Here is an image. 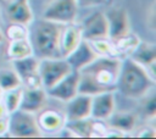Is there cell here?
Instances as JSON below:
<instances>
[{
  "label": "cell",
  "mask_w": 156,
  "mask_h": 139,
  "mask_svg": "<svg viewBox=\"0 0 156 139\" xmlns=\"http://www.w3.org/2000/svg\"><path fill=\"white\" fill-rule=\"evenodd\" d=\"M121 62L118 57L100 55L90 65L79 71V93L93 96L108 90L116 91V80Z\"/></svg>",
  "instance_id": "1"
},
{
  "label": "cell",
  "mask_w": 156,
  "mask_h": 139,
  "mask_svg": "<svg viewBox=\"0 0 156 139\" xmlns=\"http://www.w3.org/2000/svg\"><path fill=\"white\" fill-rule=\"evenodd\" d=\"M155 82V78L145 67L126 57L121 62L116 90L129 99H144L145 95H149L154 89Z\"/></svg>",
  "instance_id": "2"
},
{
  "label": "cell",
  "mask_w": 156,
  "mask_h": 139,
  "mask_svg": "<svg viewBox=\"0 0 156 139\" xmlns=\"http://www.w3.org/2000/svg\"><path fill=\"white\" fill-rule=\"evenodd\" d=\"M62 27L63 24L45 18L32 24L28 39L32 44L33 55L39 60L62 57L60 52V35Z\"/></svg>",
  "instance_id": "3"
},
{
  "label": "cell",
  "mask_w": 156,
  "mask_h": 139,
  "mask_svg": "<svg viewBox=\"0 0 156 139\" xmlns=\"http://www.w3.org/2000/svg\"><path fill=\"white\" fill-rule=\"evenodd\" d=\"M7 135L15 138H38L41 137L35 113L23 111L21 109L9 113Z\"/></svg>",
  "instance_id": "4"
},
{
  "label": "cell",
  "mask_w": 156,
  "mask_h": 139,
  "mask_svg": "<svg viewBox=\"0 0 156 139\" xmlns=\"http://www.w3.org/2000/svg\"><path fill=\"white\" fill-rule=\"evenodd\" d=\"M73 70L63 57L39 60V78L41 87L48 90Z\"/></svg>",
  "instance_id": "5"
},
{
  "label": "cell",
  "mask_w": 156,
  "mask_h": 139,
  "mask_svg": "<svg viewBox=\"0 0 156 139\" xmlns=\"http://www.w3.org/2000/svg\"><path fill=\"white\" fill-rule=\"evenodd\" d=\"M78 10L79 6L77 0H54L45 9L43 18L61 24L74 23L78 16Z\"/></svg>",
  "instance_id": "6"
},
{
  "label": "cell",
  "mask_w": 156,
  "mask_h": 139,
  "mask_svg": "<svg viewBox=\"0 0 156 139\" xmlns=\"http://www.w3.org/2000/svg\"><path fill=\"white\" fill-rule=\"evenodd\" d=\"M13 71L18 74L22 87L24 88H37L41 87L39 78V59L34 55L13 60Z\"/></svg>",
  "instance_id": "7"
},
{
  "label": "cell",
  "mask_w": 156,
  "mask_h": 139,
  "mask_svg": "<svg viewBox=\"0 0 156 139\" xmlns=\"http://www.w3.org/2000/svg\"><path fill=\"white\" fill-rule=\"evenodd\" d=\"M82 38L88 41L108 38V22L102 11H94L87 16L82 24Z\"/></svg>",
  "instance_id": "8"
},
{
  "label": "cell",
  "mask_w": 156,
  "mask_h": 139,
  "mask_svg": "<svg viewBox=\"0 0 156 139\" xmlns=\"http://www.w3.org/2000/svg\"><path fill=\"white\" fill-rule=\"evenodd\" d=\"M79 71H72L54 87L48 89V95L58 101L67 102L79 93Z\"/></svg>",
  "instance_id": "9"
},
{
  "label": "cell",
  "mask_w": 156,
  "mask_h": 139,
  "mask_svg": "<svg viewBox=\"0 0 156 139\" xmlns=\"http://www.w3.org/2000/svg\"><path fill=\"white\" fill-rule=\"evenodd\" d=\"M106 15L108 22V39L116 41L130 33V21L128 12L122 7L111 9Z\"/></svg>",
  "instance_id": "10"
},
{
  "label": "cell",
  "mask_w": 156,
  "mask_h": 139,
  "mask_svg": "<svg viewBox=\"0 0 156 139\" xmlns=\"http://www.w3.org/2000/svg\"><path fill=\"white\" fill-rule=\"evenodd\" d=\"M116 110L115 90L99 93L91 96V112L90 117L95 121H107Z\"/></svg>",
  "instance_id": "11"
},
{
  "label": "cell",
  "mask_w": 156,
  "mask_h": 139,
  "mask_svg": "<svg viewBox=\"0 0 156 139\" xmlns=\"http://www.w3.org/2000/svg\"><path fill=\"white\" fill-rule=\"evenodd\" d=\"M100 55L95 51V49L91 46V44L88 40H82L79 45L65 59L71 66L73 71H80L88 65H90L94 60H96Z\"/></svg>",
  "instance_id": "12"
},
{
  "label": "cell",
  "mask_w": 156,
  "mask_h": 139,
  "mask_svg": "<svg viewBox=\"0 0 156 139\" xmlns=\"http://www.w3.org/2000/svg\"><path fill=\"white\" fill-rule=\"evenodd\" d=\"M91 112V96L78 93L74 98L66 102L65 117L67 121H78L89 118Z\"/></svg>",
  "instance_id": "13"
},
{
  "label": "cell",
  "mask_w": 156,
  "mask_h": 139,
  "mask_svg": "<svg viewBox=\"0 0 156 139\" xmlns=\"http://www.w3.org/2000/svg\"><path fill=\"white\" fill-rule=\"evenodd\" d=\"M48 93L43 87L37 88H24L22 87V95L20 107L23 111L38 113L45 105Z\"/></svg>",
  "instance_id": "14"
},
{
  "label": "cell",
  "mask_w": 156,
  "mask_h": 139,
  "mask_svg": "<svg viewBox=\"0 0 156 139\" xmlns=\"http://www.w3.org/2000/svg\"><path fill=\"white\" fill-rule=\"evenodd\" d=\"M138 65L145 67L149 73L155 78V63H156V48L151 43L139 41L135 49L128 56Z\"/></svg>",
  "instance_id": "15"
},
{
  "label": "cell",
  "mask_w": 156,
  "mask_h": 139,
  "mask_svg": "<svg viewBox=\"0 0 156 139\" xmlns=\"http://www.w3.org/2000/svg\"><path fill=\"white\" fill-rule=\"evenodd\" d=\"M83 40L82 38V30L80 26L68 23L63 24L61 35H60V52L61 56L65 59L67 55H69Z\"/></svg>",
  "instance_id": "16"
},
{
  "label": "cell",
  "mask_w": 156,
  "mask_h": 139,
  "mask_svg": "<svg viewBox=\"0 0 156 139\" xmlns=\"http://www.w3.org/2000/svg\"><path fill=\"white\" fill-rule=\"evenodd\" d=\"M6 15L11 23L29 26L33 22V11L29 0H11L6 7Z\"/></svg>",
  "instance_id": "17"
},
{
  "label": "cell",
  "mask_w": 156,
  "mask_h": 139,
  "mask_svg": "<svg viewBox=\"0 0 156 139\" xmlns=\"http://www.w3.org/2000/svg\"><path fill=\"white\" fill-rule=\"evenodd\" d=\"M37 121L41 133H57L62 127L66 126L65 113H61L56 110L49 109L45 111H39Z\"/></svg>",
  "instance_id": "18"
},
{
  "label": "cell",
  "mask_w": 156,
  "mask_h": 139,
  "mask_svg": "<svg viewBox=\"0 0 156 139\" xmlns=\"http://www.w3.org/2000/svg\"><path fill=\"white\" fill-rule=\"evenodd\" d=\"M107 121L110 122L111 128L117 129L123 134H126L135 128L138 117L133 112H117V113L113 112Z\"/></svg>",
  "instance_id": "19"
},
{
  "label": "cell",
  "mask_w": 156,
  "mask_h": 139,
  "mask_svg": "<svg viewBox=\"0 0 156 139\" xmlns=\"http://www.w3.org/2000/svg\"><path fill=\"white\" fill-rule=\"evenodd\" d=\"M6 55L12 61L33 55V49H32V44L29 39L23 38V39L10 40V44L6 50Z\"/></svg>",
  "instance_id": "20"
},
{
  "label": "cell",
  "mask_w": 156,
  "mask_h": 139,
  "mask_svg": "<svg viewBox=\"0 0 156 139\" xmlns=\"http://www.w3.org/2000/svg\"><path fill=\"white\" fill-rule=\"evenodd\" d=\"M94 124H95V119H93L91 117L66 122V126L76 134V137H93Z\"/></svg>",
  "instance_id": "21"
},
{
  "label": "cell",
  "mask_w": 156,
  "mask_h": 139,
  "mask_svg": "<svg viewBox=\"0 0 156 139\" xmlns=\"http://www.w3.org/2000/svg\"><path fill=\"white\" fill-rule=\"evenodd\" d=\"M21 95H22V87L5 90L2 93L1 101H2L7 113H12L13 111L18 110L20 102H21Z\"/></svg>",
  "instance_id": "22"
},
{
  "label": "cell",
  "mask_w": 156,
  "mask_h": 139,
  "mask_svg": "<svg viewBox=\"0 0 156 139\" xmlns=\"http://www.w3.org/2000/svg\"><path fill=\"white\" fill-rule=\"evenodd\" d=\"M18 87H22V82L13 70H0V88L2 89V91Z\"/></svg>",
  "instance_id": "23"
},
{
  "label": "cell",
  "mask_w": 156,
  "mask_h": 139,
  "mask_svg": "<svg viewBox=\"0 0 156 139\" xmlns=\"http://www.w3.org/2000/svg\"><path fill=\"white\" fill-rule=\"evenodd\" d=\"M28 35H29V28L26 24L11 23V26L7 28V37L10 40L28 38Z\"/></svg>",
  "instance_id": "24"
},
{
  "label": "cell",
  "mask_w": 156,
  "mask_h": 139,
  "mask_svg": "<svg viewBox=\"0 0 156 139\" xmlns=\"http://www.w3.org/2000/svg\"><path fill=\"white\" fill-rule=\"evenodd\" d=\"M146 101L144 104V113L147 117H154L155 112H156V102H155V96L154 94L150 93V96L147 98V95H145Z\"/></svg>",
  "instance_id": "25"
},
{
  "label": "cell",
  "mask_w": 156,
  "mask_h": 139,
  "mask_svg": "<svg viewBox=\"0 0 156 139\" xmlns=\"http://www.w3.org/2000/svg\"><path fill=\"white\" fill-rule=\"evenodd\" d=\"M106 2L107 0H77V4L79 7H94Z\"/></svg>",
  "instance_id": "26"
},
{
  "label": "cell",
  "mask_w": 156,
  "mask_h": 139,
  "mask_svg": "<svg viewBox=\"0 0 156 139\" xmlns=\"http://www.w3.org/2000/svg\"><path fill=\"white\" fill-rule=\"evenodd\" d=\"M9 130V115L0 117V135L7 134Z\"/></svg>",
  "instance_id": "27"
},
{
  "label": "cell",
  "mask_w": 156,
  "mask_h": 139,
  "mask_svg": "<svg viewBox=\"0 0 156 139\" xmlns=\"http://www.w3.org/2000/svg\"><path fill=\"white\" fill-rule=\"evenodd\" d=\"M155 135H156L155 134V130L154 129H150V128H146V129L139 132V134H138V137H151V138H154Z\"/></svg>",
  "instance_id": "28"
},
{
  "label": "cell",
  "mask_w": 156,
  "mask_h": 139,
  "mask_svg": "<svg viewBox=\"0 0 156 139\" xmlns=\"http://www.w3.org/2000/svg\"><path fill=\"white\" fill-rule=\"evenodd\" d=\"M6 115H9V113L6 112V109H5V106H4V104H2V101L0 99V117H4Z\"/></svg>",
  "instance_id": "29"
},
{
  "label": "cell",
  "mask_w": 156,
  "mask_h": 139,
  "mask_svg": "<svg viewBox=\"0 0 156 139\" xmlns=\"http://www.w3.org/2000/svg\"><path fill=\"white\" fill-rule=\"evenodd\" d=\"M4 40H5V35H4V33H2L1 29H0V44H2Z\"/></svg>",
  "instance_id": "30"
},
{
  "label": "cell",
  "mask_w": 156,
  "mask_h": 139,
  "mask_svg": "<svg viewBox=\"0 0 156 139\" xmlns=\"http://www.w3.org/2000/svg\"><path fill=\"white\" fill-rule=\"evenodd\" d=\"M2 93H4V91H2V89L0 88V99H1V96H2Z\"/></svg>",
  "instance_id": "31"
},
{
  "label": "cell",
  "mask_w": 156,
  "mask_h": 139,
  "mask_svg": "<svg viewBox=\"0 0 156 139\" xmlns=\"http://www.w3.org/2000/svg\"><path fill=\"white\" fill-rule=\"evenodd\" d=\"M112 1H113V0H107V2H112Z\"/></svg>",
  "instance_id": "32"
}]
</instances>
